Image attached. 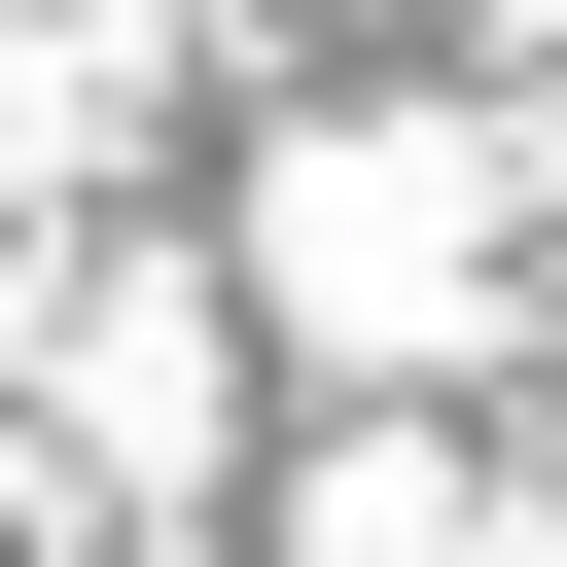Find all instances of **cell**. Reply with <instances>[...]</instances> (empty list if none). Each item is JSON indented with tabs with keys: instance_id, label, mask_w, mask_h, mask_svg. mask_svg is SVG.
<instances>
[{
	"instance_id": "6da1fadb",
	"label": "cell",
	"mask_w": 567,
	"mask_h": 567,
	"mask_svg": "<svg viewBox=\"0 0 567 567\" xmlns=\"http://www.w3.org/2000/svg\"><path fill=\"white\" fill-rule=\"evenodd\" d=\"M496 248H532V142H496V106H319V142H248V284H284L319 354H461Z\"/></svg>"
},
{
	"instance_id": "3957f363",
	"label": "cell",
	"mask_w": 567,
	"mask_h": 567,
	"mask_svg": "<svg viewBox=\"0 0 567 567\" xmlns=\"http://www.w3.org/2000/svg\"><path fill=\"white\" fill-rule=\"evenodd\" d=\"M496 35H567V0H496Z\"/></svg>"
},
{
	"instance_id": "7a4b0ae2",
	"label": "cell",
	"mask_w": 567,
	"mask_h": 567,
	"mask_svg": "<svg viewBox=\"0 0 567 567\" xmlns=\"http://www.w3.org/2000/svg\"><path fill=\"white\" fill-rule=\"evenodd\" d=\"M106 106H142V0H0V213H35V142L106 177Z\"/></svg>"
}]
</instances>
